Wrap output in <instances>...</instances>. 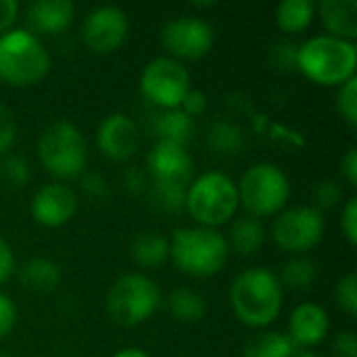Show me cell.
Masks as SVG:
<instances>
[{
	"instance_id": "28",
	"label": "cell",
	"mask_w": 357,
	"mask_h": 357,
	"mask_svg": "<svg viewBox=\"0 0 357 357\" xmlns=\"http://www.w3.org/2000/svg\"><path fill=\"white\" fill-rule=\"evenodd\" d=\"M186 188L188 186H178V184H161V182H151L146 188V197L155 209L161 213H180L184 211V201H186Z\"/></svg>"
},
{
	"instance_id": "2",
	"label": "cell",
	"mask_w": 357,
	"mask_h": 357,
	"mask_svg": "<svg viewBox=\"0 0 357 357\" xmlns=\"http://www.w3.org/2000/svg\"><path fill=\"white\" fill-rule=\"evenodd\" d=\"M297 71L310 82L326 88H339L356 77V42L339 40L326 33L312 36L297 46Z\"/></svg>"
},
{
	"instance_id": "14",
	"label": "cell",
	"mask_w": 357,
	"mask_h": 357,
	"mask_svg": "<svg viewBox=\"0 0 357 357\" xmlns=\"http://www.w3.org/2000/svg\"><path fill=\"white\" fill-rule=\"evenodd\" d=\"M146 174L151 182L188 186L195 178V159L186 146L155 142L146 155Z\"/></svg>"
},
{
	"instance_id": "12",
	"label": "cell",
	"mask_w": 357,
	"mask_h": 357,
	"mask_svg": "<svg viewBox=\"0 0 357 357\" xmlns=\"http://www.w3.org/2000/svg\"><path fill=\"white\" fill-rule=\"evenodd\" d=\"M130 33V19L123 8L115 4H100L92 8L82 23L84 46L94 54L117 52Z\"/></svg>"
},
{
	"instance_id": "26",
	"label": "cell",
	"mask_w": 357,
	"mask_h": 357,
	"mask_svg": "<svg viewBox=\"0 0 357 357\" xmlns=\"http://www.w3.org/2000/svg\"><path fill=\"white\" fill-rule=\"evenodd\" d=\"M297 347L284 333L264 331L247 341L243 357H293Z\"/></svg>"
},
{
	"instance_id": "17",
	"label": "cell",
	"mask_w": 357,
	"mask_h": 357,
	"mask_svg": "<svg viewBox=\"0 0 357 357\" xmlns=\"http://www.w3.org/2000/svg\"><path fill=\"white\" fill-rule=\"evenodd\" d=\"M316 17L326 29V36L356 42L357 0H320L316 4Z\"/></svg>"
},
{
	"instance_id": "23",
	"label": "cell",
	"mask_w": 357,
	"mask_h": 357,
	"mask_svg": "<svg viewBox=\"0 0 357 357\" xmlns=\"http://www.w3.org/2000/svg\"><path fill=\"white\" fill-rule=\"evenodd\" d=\"M132 261L146 270H157L169 259V238L161 232H142L132 241Z\"/></svg>"
},
{
	"instance_id": "32",
	"label": "cell",
	"mask_w": 357,
	"mask_h": 357,
	"mask_svg": "<svg viewBox=\"0 0 357 357\" xmlns=\"http://www.w3.org/2000/svg\"><path fill=\"white\" fill-rule=\"evenodd\" d=\"M337 111L339 115L351 126H357V75L351 77L349 82H345L343 86H339L337 92Z\"/></svg>"
},
{
	"instance_id": "13",
	"label": "cell",
	"mask_w": 357,
	"mask_h": 357,
	"mask_svg": "<svg viewBox=\"0 0 357 357\" xmlns=\"http://www.w3.org/2000/svg\"><path fill=\"white\" fill-rule=\"evenodd\" d=\"M79 207L77 192L65 182H48L40 186L29 203V213L44 228H61L73 220Z\"/></svg>"
},
{
	"instance_id": "45",
	"label": "cell",
	"mask_w": 357,
	"mask_h": 357,
	"mask_svg": "<svg viewBox=\"0 0 357 357\" xmlns=\"http://www.w3.org/2000/svg\"><path fill=\"white\" fill-rule=\"evenodd\" d=\"M293 357H322L320 354H316V351H310V349H301V351H295V356Z\"/></svg>"
},
{
	"instance_id": "36",
	"label": "cell",
	"mask_w": 357,
	"mask_h": 357,
	"mask_svg": "<svg viewBox=\"0 0 357 357\" xmlns=\"http://www.w3.org/2000/svg\"><path fill=\"white\" fill-rule=\"evenodd\" d=\"M341 230L351 247L357 245V199L349 197L341 209Z\"/></svg>"
},
{
	"instance_id": "27",
	"label": "cell",
	"mask_w": 357,
	"mask_h": 357,
	"mask_svg": "<svg viewBox=\"0 0 357 357\" xmlns=\"http://www.w3.org/2000/svg\"><path fill=\"white\" fill-rule=\"evenodd\" d=\"M207 142L218 155H236L245 149V134L232 121H213L207 134Z\"/></svg>"
},
{
	"instance_id": "41",
	"label": "cell",
	"mask_w": 357,
	"mask_h": 357,
	"mask_svg": "<svg viewBox=\"0 0 357 357\" xmlns=\"http://www.w3.org/2000/svg\"><path fill=\"white\" fill-rule=\"evenodd\" d=\"M333 356L335 357H357V337L356 333L345 331L339 333L333 341Z\"/></svg>"
},
{
	"instance_id": "29",
	"label": "cell",
	"mask_w": 357,
	"mask_h": 357,
	"mask_svg": "<svg viewBox=\"0 0 357 357\" xmlns=\"http://www.w3.org/2000/svg\"><path fill=\"white\" fill-rule=\"evenodd\" d=\"M0 182L6 188L19 190L31 182V165L25 157L8 153L0 157Z\"/></svg>"
},
{
	"instance_id": "43",
	"label": "cell",
	"mask_w": 357,
	"mask_h": 357,
	"mask_svg": "<svg viewBox=\"0 0 357 357\" xmlns=\"http://www.w3.org/2000/svg\"><path fill=\"white\" fill-rule=\"evenodd\" d=\"M341 172L349 186H357V149H349L341 161Z\"/></svg>"
},
{
	"instance_id": "8",
	"label": "cell",
	"mask_w": 357,
	"mask_h": 357,
	"mask_svg": "<svg viewBox=\"0 0 357 357\" xmlns=\"http://www.w3.org/2000/svg\"><path fill=\"white\" fill-rule=\"evenodd\" d=\"M238 201L251 218H274L280 213L291 197V182L287 174L270 161L253 163L236 182Z\"/></svg>"
},
{
	"instance_id": "34",
	"label": "cell",
	"mask_w": 357,
	"mask_h": 357,
	"mask_svg": "<svg viewBox=\"0 0 357 357\" xmlns=\"http://www.w3.org/2000/svg\"><path fill=\"white\" fill-rule=\"evenodd\" d=\"M79 178H82L79 186H82V190H84V195L88 199L105 201L109 197V182H107V178L102 174H98V172H84Z\"/></svg>"
},
{
	"instance_id": "46",
	"label": "cell",
	"mask_w": 357,
	"mask_h": 357,
	"mask_svg": "<svg viewBox=\"0 0 357 357\" xmlns=\"http://www.w3.org/2000/svg\"><path fill=\"white\" fill-rule=\"evenodd\" d=\"M0 357H13V356H8V354H4V351H0Z\"/></svg>"
},
{
	"instance_id": "42",
	"label": "cell",
	"mask_w": 357,
	"mask_h": 357,
	"mask_svg": "<svg viewBox=\"0 0 357 357\" xmlns=\"http://www.w3.org/2000/svg\"><path fill=\"white\" fill-rule=\"evenodd\" d=\"M17 15H19V2L17 0H0V33L13 29Z\"/></svg>"
},
{
	"instance_id": "40",
	"label": "cell",
	"mask_w": 357,
	"mask_h": 357,
	"mask_svg": "<svg viewBox=\"0 0 357 357\" xmlns=\"http://www.w3.org/2000/svg\"><path fill=\"white\" fill-rule=\"evenodd\" d=\"M15 270H17V261H15L13 247L0 234V284H4L10 276H15Z\"/></svg>"
},
{
	"instance_id": "25",
	"label": "cell",
	"mask_w": 357,
	"mask_h": 357,
	"mask_svg": "<svg viewBox=\"0 0 357 357\" xmlns=\"http://www.w3.org/2000/svg\"><path fill=\"white\" fill-rule=\"evenodd\" d=\"M282 289H291V291H307L314 287L316 278H318V268L316 264L305 257V255H295L291 259H287L280 268V274H276Z\"/></svg>"
},
{
	"instance_id": "3",
	"label": "cell",
	"mask_w": 357,
	"mask_h": 357,
	"mask_svg": "<svg viewBox=\"0 0 357 357\" xmlns=\"http://www.w3.org/2000/svg\"><path fill=\"white\" fill-rule=\"evenodd\" d=\"M230 249L220 230L203 226H182L169 236V259L192 278H211L228 264Z\"/></svg>"
},
{
	"instance_id": "16",
	"label": "cell",
	"mask_w": 357,
	"mask_h": 357,
	"mask_svg": "<svg viewBox=\"0 0 357 357\" xmlns=\"http://www.w3.org/2000/svg\"><path fill=\"white\" fill-rule=\"evenodd\" d=\"M331 333L328 312L314 301L299 303L289 318V339L297 349H310L320 345Z\"/></svg>"
},
{
	"instance_id": "20",
	"label": "cell",
	"mask_w": 357,
	"mask_h": 357,
	"mask_svg": "<svg viewBox=\"0 0 357 357\" xmlns=\"http://www.w3.org/2000/svg\"><path fill=\"white\" fill-rule=\"evenodd\" d=\"M19 284L31 293H52L61 284V268L50 257H31L15 270Z\"/></svg>"
},
{
	"instance_id": "10",
	"label": "cell",
	"mask_w": 357,
	"mask_h": 357,
	"mask_svg": "<svg viewBox=\"0 0 357 357\" xmlns=\"http://www.w3.org/2000/svg\"><path fill=\"white\" fill-rule=\"evenodd\" d=\"M140 92L161 111L178 109L190 86V71L172 56L151 59L140 73Z\"/></svg>"
},
{
	"instance_id": "33",
	"label": "cell",
	"mask_w": 357,
	"mask_h": 357,
	"mask_svg": "<svg viewBox=\"0 0 357 357\" xmlns=\"http://www.w3.org/2000/svg\"><path fill=\"white\" fill-rule=\"evenodd\" d=\"M17 138V119L15 113L0 102V157L8 155Z\"/></svg>"
},
{
	"instance_id": "39",
	"label": "cell",
	"mask_w": 357,
	"mask_h": 357,
	"mask_svg": "<svg viewBox=\"0 0 357 357\" xmlns=\"http://www.w3.org/2000/svg\"><path fill=\"white\" fill-rule=\"evenodd\" d=\"M121 182H123V186L128 188V192H132V195H146V188H149V174H146V169H140L138 165H130V167L123 172Z\"/></svg>"
},
{
	"instance_id": "35",
	"label": "cell",
	"mask_w": 357,
	"mask_h": 357,
	"mask_svg": "<svg viewBox=\"0 0 357 357\" xmlns=\"http://www.w3.org/2000/svg\"><path fill=\"white\" fill-rule=\"evenodd\" d=\"M270 61L276 69L289 71V69H297V44L291 42H278L272 46L270 50Z\"/></svg>"
},
{
	"instance_id": "44",
	"label": "cell",
	"mask_w": 357,
	"mask_h": 357,
	"mask_svg": "<svg viewBox=\"0 0 357 357\" xmlns=\"http://www.w3.org/2000/svg\"><path fill=\"white\" fill-rule=\"evenodd\" d=\"M113 357H153L149 356L144 349H140V347H126V349H121V351H117Z\"/></svg>"
},
{
	"instance_id": "21",
	"label": "cell",
	"mask_w": 357,
	"mask_h": 357,
	"mask_svg": "<svg viewBox=\"0 0 357 357\" xmlns=\"http://www.w3.org/2000/svg\"><path fill=\"white\" fill-rule=\"evenodd\" d=\"M153 134L157 142H172L186 146L195 138V119L180 109H165L153 117Z\"/></svg>"
},
{
	"instance_id": "9",
	"label": "cell",
	"mask_w": 357,
	"mask_h": 357,
	"mask_svg": "<svg viewBox=\"0 0 357 357\" xmlns=\"http://www.w3.org/2000/svg\"><path fill=\"white\" fill-rule=\"evenodd\" d=\"M324 213L312 205H295L284 207L274 215L270 234L276 247L291 257L305 255L316 249L324 238Z\"/></svg>"
},
{
	"instance_id": "19",
	"label": "cell",
	"mask_w": 357,
	"mask_h": 357,
	"mask_svg": "<svg viewBox=\"0 0 357 357\" xmlns=\"http://www.w3.org/2000/svg\"><path fill=\"white\" fill-rule=\"evenodd\" d=\"M226 236L230 255H238V257H251L253 253H257L264 243H266V228L261 224V220L251 218V215H241L234 218L230 222V230Z\"/></svg>"
},
{
	"instance_id": "18",
	"label": "cell",
	"mask_w": 357,
	"mask_h": 357,
	"mask_svg": "<svg viewBox=\"0 0 357 357\" xmlns=\"http://www.w3.org/2000/svg\"><path fill=\"white\" fill-rule=\"evenodd\" d=\"M75 17V6L71 0H36L27 6V21L33 31L61 33ZM29 29V31H31Z\"/></svg>"
},
{
	"instance_id": "22",
	"label": "cell",
	"mask_w": 357,
	"mask_h": 357,
	"mask_svg": "<svg viewBox=\"0 0 357 357\" xmlns=\"http://www.w3.org/2000/svg\"><path fill=\"white\" fill-rule=\"evenodd\" d=\"M161 303H165V310L169 312V316L182 324H197L207 314L205 297L190 287H178L169 291Z\"/></svg>"
},
{
	"instance_id": "37",
	"label": "cell",
	"mask_w": 357,
	"mask_h": 357,
	"mask_svg": "<svg viewBox=\"0 0 357 357\" xmlns=\"http://www.w3.org/2000/svg\"><path fill=\"white\" fill-rule=\"evenodd\" d=\"M207 107H209V100H207V94L203 92V90H197V88H190L188 92H186V96L182 98V102H180V111H184L188 117H201V115H205V111H207Z\"/></svg>"
},
{
	"instance_id": "24",
	"label": "cell",
	"mask_w": 357,
	"mask_h": 357,
	"mask_svg": "<svg viewBox=\"0 0 357 357\" xmlns=\"http://www.w3.org/2000/svg\"><path fill=\"white\" fill-rule=\"evenodd\" d=\"M316 19V2L312 0H282L276 6V25L284 33H301Z\"/></svg>"
},
{
	"instance_id": "15",
	"label": "cell",
	"mask_w": 357,
	"mask_h": 357,
	"mask_svg": "<svg viewBox=\"0 0 357 357\" xmlns=\"http://www.w3.org/2000/svg\"><path fill=\"white\" fill-rule=\"evenodd\" d=\"M96 146L102 157L111 161H128L140 146V132L136 121L126 113L107 115L96 130Z\"/></svg>"
},
{
	"instance_id": "11",
	"label": "cell",
	"mask_w": 357,
	"mask_h": 357,
	"mask_svg": "<svg viewBox=\"0 0 357 357\" xmlns=\"http://www.w3.org/2000/svg\"><path fill=\"white\" fill-rule=\"evenodd\" d=\"M213 40V27L205 19L190 15L169 19L161 29V44L167 50V56L180 63L203 59L211 50Z\"/></svg>"
},
{
	"instance_id": "5",
	"label": "cell",
	"mask_w": 357,
	"mask_h": 357,
	"mask_svg": "<svg viewBox=\"0 0 357 357\" xmlns=\"http://www.w3.org/2000/svg\"><path fill=\"white\" fill-rule=\"evenodd\" d=\"M50 52L40 38L23 27L0 33V82L27 88L42 82L50 71Z\"/></svg>"
},
{
	"instance_id": "30",
	"label": "cell",
	"mask_w": 357,
	"mask_h": 357,
	"mask_svg": "<svg viewBox=\"0 0 357 357\" xmlns=\"http://www.w3.org/2000/svg\"><path fill=\"white\" fill-rule=\"evenodd\" d=\"M333 297H335V303L337 307L347 314L349 318H356L357 316V276L354 272L341 276L335 284V291H333Z\"/></svg>"
},
{
	"instance_id": "1",
	"label": "cell",
	"mask_w": 357,
	"mask_h": 357,
	"mask_svg": "<svg viewBox=\"0 0 357 357\" xmlns=\"http://www.w3.org/2000/svg\"><path fill=\"white\" fill-rule=\"evenodd\" d=\"M284 289L274 270L247 268L230 284V307L236 320L249 328H268L282 312Z\"/></svg>"
},
{
	"instance_id": "38",
	"label": "cell",
	"mask_w": 357,
	"mask_h": 357,
	"mask_svg": "<svg viewBox=\"0 0 357 357\" xmlns=\"http://www.w3.org/2000/svg\"><path fill=\"white\" fill-rule=\"evenodd\" d=\"M17 324V305L10 295L0 291V341L6 339Z\"/></svg>"
},
{
	"instance_id": "4",
	"label": "cell",
	"mask_w": 357,
	"mask_h": 357,
	"mask_svg": "<svg viewBox=\"0 0 357 357\" xmlns=\"http://www.w3.org/2000/svg\"><path fill=\"white\" fill-rule=\"evenodd\" d=\"M241 209L236 180L220 169L205 172L186 188L184 211L197 222V226L213 228L230 224Z\"/></svg>"
},
{
	"instance_id": "31",
	"label": "cell",
	"mask_w": 357,
	"mask_h": 357,
	"mask_svg": "<svg viewBox=\"0 0 357 357\" xmlns=\"http://www.w3.org/2000/svg\"><path fill=\"white\" fill-rule=\"evenodd\" d=\"M312 199H314V205L318 211H328L333 207H337L343 199V186L333 180V178H324V180H318L314 190H312Z\"/></svg>"
},
{
	"instance_id": "7",
	"label": "cell",
	"mask_w": 357,
	"mask_h": 357,
	"mask_svg": "<svg viewBox=\"0 0 357 357\" xmlns=\"http://www.w3.org/2000/svg\"><path fill=\"white\" fill-rule=\"evenodd\" d=\"M161 289L142 272H128L113 280L105 297L107 316L126 328L144 324L161 305Z\"/></svg>"
},
{
	"instance_id": "6",
	"label": "cell",
	"mask_w": 357,
	"mask_h": 357,
	"mask_svg": "<svg viewBox=\"0 0 357 357\" xmlns=\"http://www.w3.org/2000/svg\"><path fill=\"white\" fill-rule=\"evenodd\" d=\"M42 167L59 182L75 180L88 165V142L82 130L65 119L48 123L36 142Z\"/></svg>"
}]
</instances>
